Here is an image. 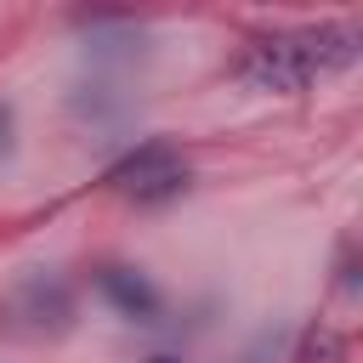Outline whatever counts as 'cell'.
Here are the masks:
<instances>
[{
  "mask_svg": "<svg viewBox=\"0 0 363 363\" xmlns=\"http://www.w3.org/2000/svg\"><path fill=\"white\" fill-rule=\"evenodd\" d=\"M357 62V28L323 23V28H284V34H261L250 40L238 74L255 91H306L323 74H340Z\"/></svg>",
  "mask_w": 363,
  "mask_h": 363,
  "instance_id": "6da1fadb",
  "label": "cell"
},
{
  "mask_svg": "<svg viewBox=\"0 0 363 363\" xmlns=\"http://www.w3.org/2000/svg\"><path fill=\"white\" fill-rule=\"evenodd\" d=\"M187 159H182V147H170V142H142L136 153H125L113 170H108V187L119 193V199H130V204H164V199H176L182 187H187Z\"/></svg>",
  "mask_w": 363,
  "mask_h": 363,
  "instance_id": "7a4b0ae2",
  "label": "cell"
},
{
  "mask_svg": "<svg viewBox=\"0 0 363 363\" xmlns=\"http://www.w3.org/2000/svg\"><path fill=\"white\" fill-rule=\"evenodd\" d=\"M11 312L23 318L28 335H62V329L74 323V295H68V284H62L57 272H34V278L17 284Z\"/></svg>",
  "mask_w": 363,
  "mask_h": 363,
  "instance_id": "3957f363",
  "label": "cell"
},
{
  "mask_svg": "<svg viewBox=\"0 0 363 363\" xmlns=\"http://www.w3.org/2000/svg\"><path fill=\"white\" fill-rule=\"evenodd\" d=\"M96 289H102V295H108V306H113V312H125L130 323H153V318H159V306H164V301H159V289H153L136 267H102V272H96Z\"/></svg>",
  "mask_w": 363,
  "mask_h": 363,
  "instance_id": "277c9868",
  "label": "cell"
},
{
  "mask_svg": "<svg viewBox=\"0 0 363 363\" xmlns=\"http://www.w3.org/2000/svg\"><path fill=\"white\" fill-rule=\"evenodd\" d=\"M6 153H11V108L0 102V159H6Z\"/></svg>",
  "mask_w": 363,
  "mask_h": 363,
  "instance_id": "5b68a950",
  "label": "cell"
},
{
  "mask_svg": "<svg viewBox=\"0 0 363 363\" xmlns=\"http://www.w3.org/2000/svg\"><path fill=\"white\" fill-rule=\"evenodd\" d=\"M147 363H182V357H147Z\"/></svg>",
  "mask_w": 363,
  "mask_h": 363,
  "instance_id": "8992f818",
  "label": "cell"
}]
</instances>
